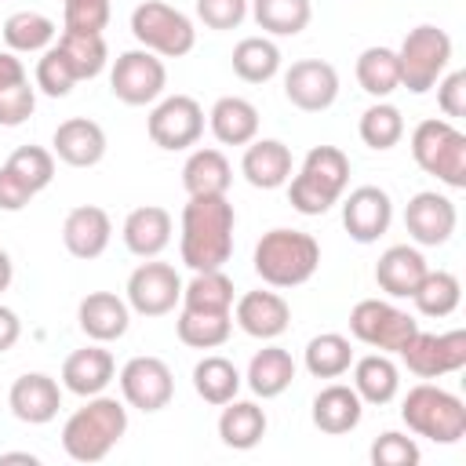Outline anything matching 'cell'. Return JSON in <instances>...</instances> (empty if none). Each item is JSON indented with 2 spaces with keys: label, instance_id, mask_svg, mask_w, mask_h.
I'll list each match as a JSON object with an SVG mask.
<instances>
[{
  "label": "cell",
  "instance_id": "6da1fadb",
  "mask_svg": "<svg viewBox=\"0 0 466 466\" xmlns=\"http://www.w3.org/2000/svg\"><path fill=\"white\" fill-rule=\"evenodd\" d=\"M233 229H237V211L226 197H189V204L182 208V237H178L182 262L193 273L222 269L233 255Z\"/></svg>",
  "mask_w": 466,
  "mask_h": 466
},
{
  "label": "cell",
  "instance_id": "7a4b0ae2",
  "mask_svg": "<svg viewBox=\"0 0 466 466\" xmlns=\"http://www.w3.org/2000/svg\"><path fill=\"white\" fill-rule=\"evenodd\" d=\"M127 433V408L116 397L95 393L84 397V408H76L62 426V448L73 462H102L120 437Z\"/></svg>",
  "mask_w": 466,
  "mask_h": 466
},
{
  "label": "cell",
  "instance_id": "3957f363",
  "mask_svg": "<svg viewBox=\"0 0 466 466\" xmlns=\"http://www.w3.org/2000/svg\"><path fill=\"white\" fill-rule=\"evenodd\" d=\"M350 186V157L339 146H313L295 178H288V200L299 215L331 211Z\"/></svg>",
  "mask_w": 466,
  "mask_h": 466
},
{
  "label": "cell",
  "instance_id": "277c9868",
  "mask_svg": "<svg viewBox=\"0 0 466 466\" xmlns=\"http://www.w3.org/2000/svg\"><path fill=\"white\" fill-rule=\"evenodd\" d=\"M251 262H255V273L262 277V284H269V288H299L317 273L320 244L302 229L277 226V229L262 233V240L255 244V258Z\"/></svg>",
  "mask_w": 466,
  "mask_h": 466
},
{
  "label": "cell",
  "instance_id": "5b68a950",
  "mask_svg": "<svg viewBox=\"0 0 466 466\" xmlns=\"http://www.w3.org/2000/svg\"><path fill=\"white\" fill-rule=\"evenodd\" d=\"M400 419L411 433L433 444H459L466 437V404L444 386L419 382L400 400Z\"/></svg>",
  "mask_w": 466,
  "mask_h": 466
},
{
  "label": "cell",
  "instance_id": "8992f818",
  "mask_svg": "<svg viewBox=\"0 0 466 466\" xmlns=\"http://www.w3.org/2000/svg\"><path fill=\"white\" fill-rule=\"evenodd\" d=\"M411 157L448 189H466V135L451 120H419L411 131Z\"/></svg>",
  "mask_w": 466,
  "mask_h": 466
},
{
  "label": "cell",
  "instance_id": "52a82bcc",
  "mask_svg": "<svg viewBox=\"0 0 466 466\" xmlns=\"http://www.w3.org/2000/svg\"><path fill=\"white\" fill-rule=\"evenodd\" d=\"M131 33L146 51H153L160 58H182L197 47L193 18L164 0H142L131 11Z\"/></svg>",
  "mask_w": 466,
  "mask_h": 466
},
{
  "label": "cell",
  "instance_id": "ba28073f",
  "mask_svg": "<svg viewBox=\"0 0 466 466\" xmlns=\"http://www.w3.org/2000/svg\"><path fill=\"white\" fill-rule=\"evenodd\" d=\"M451 62V36L437 25H415L397 47V66H400V87L411 95H426L448 69Z\"/></svg>",
  "mask_w": 466,
  "mask_h": 466
},
{
  "label": "cell",
  "instance_id": "9c48e42d",
  "mask_svg": "<svg viewBox=\"0 0 466 466\" xmlns=\"http://www.w3.org/2000/svg\"><path fill=\"white\" fill-rule=\"evenodd\" d=\"M419 331V320L397 309L386 299H360L350 309V335L379 353H400L404 342Z\"/></svg>",
  "mask_w": 466,
  "mask_h": 466
},
{
  "label": "cell",
  "instance_id": "30bf717a",
  "mask_svg": "<svg viewBox=\"0 0 466 466\" xmlns=\"http://www.w3.org/2000/svg\"><path fill=\"white\" fill-rule=\"evenodd\" d=\"M404 360V368L415 379H441V375H455L466 368V331L451 328V331H415L404 350L397 353Z\"/></svg>",
  "mask_w": 466,
  "mask_h": 466
},
{
  "label": "cell",
  "instance_id": "8fae6325",
  "mask_svg": "<svg viewBox=\"0 0 466 466\" xmlns=\"http://www.w3.org/2000/svg\"><path fill=\"white\" fill-rule=\"evenodd\" d=\"M167 87V69L160 62V55L146 51V47H131L124 55H116L113 69H109V91L113 98H120L124 106H153Z\"/></svg>",
  "mask_w": 466,
  "mask_h": 466
},
{
  "label": "cell",
  "instance_id": "7c38bea8",
  "mask_svg": "<svg viewBox=\"0 0 466 466\" xmlns=\"http://www.w3.org/2000/svg\"><path fill=\"white\" fill-rule=\"evenodd\" d=\"M146 131L153 138V146L167 149V153H178V149H189L200 142L204 135V109L193 95H167V98H157V106L149 109L146 116Z\"/></svg>",
  "mask_w": 466,
  "mask_h": 466
},
{
  "label": "cell",
  "instance_id": "4fadbf2b",
  "mask_svg": "<svg viewBox=\"0 0 466 466\" xmlns=\"http://www.w3.org/2000/svg\"><path fill=\"white\" fill-rule=\"evenodd\" d=\"M127 306L138 317H164L182 302V277L175 273L171 262L146 258L142 266L131 269L127 277Z\"/></svg>",
  "mask_w": 466,
  "mask_h": 466
},
{
  "label": "cell",
  "instance_id": "5bb4252c",
  "mask_svg": "<svg viewBox=\"0 0 466 466\" xmlns=\"http://www.w3.org/2000/svg\"><path fill=\"white\" fill-rule=\"evenodd\" d=\"M120 393L131 408L153 415L160 408L171 404L175 397V375L167 368V360L160 357H131L124 368H120Z\"/></svg>",
  "mask_w": 466,
  "mask_h": 466
},
{
  "label": "cell",
  "instance_id": "9a60e30c",
  "mask_svg": "<svg viewBox=\"0 0 466 466\" xmlns=\"http://www.w3.org/2000/svg\"><path fill=\"white\" fill-rule=\"evenodd\" d=\"M284 98L302 113H324L339 98V73L324 58H299L284 73Z\"/></svg>",
  "mask_w": 466,
  "mask_h": 466
},
{
  "label": "cell",
  "instance_id": "2e32d148",
  "mask_svg": "<svg viewBox=\"0 0 466 466\" xmlns=\"http://www.w3.org/2000/svg\"><path fill=\"white\" fill-rule=\"evenodd\" d=\"M459 222V211L451 204V197L437 193V189H422L404 204V229L419 248H441L451 240Z\"/></svg>",
  "mask_w": 466,
  "mask_h": 466
},
{
  "label": "cell",
  "instance_id": "e0dca14e",
  "mask_svg": "<svg viewBox=\"0 0 466 466\" xmlns=\"http://www.w3.org/2000/svg\"><path fill=\"white\" fill-rule=\"evenodd\" d=\"M233 324L258 342H273L291 328V306L277 291H244L233 302Z\"/></svg>",
  "mask_w": 466,
  "mask_h": 466
},
{
  "label": "cell",
  "instance_id": "ac0fdd59",
  "mask_svg": "<svg viewBox=\"0 0 466 466\" xmlns=\"http://www.w3.org/2000/svg\"><path fill=\"white\" fill-rule=\"evenodd\" d=\"M393 222V200L382 186H357L342 200V226L357 244H375Z\"/></svg>",
  "mask_w": 466,
  "mask_h": 466
},
{
  "label": "cell",
  "instance_id": "d6986e66",
  "mask_svg": "<svg viewBox=\"0 0 466 466\" xmlns=\"http://www.w3.org/2000/svg\"><path fill=\"white\" fill-rule=\"evenodd\" d=\"M7 408L18 422H29V426H44L58 415L62 408V386L47 375V371H25L11 382L7 390Z\"/></svg>",
  "mask_w": 466,
  "mask_h": 466
},
{
  "label": "cell",
  "instance_id": "ffe728a7",
  "mask_svg": "<svg viewBox=\"0 0 466 466\" xmlns=\"http://www.w3.org/2000/svg\"><path fill=\"white\" fill-rule=\"evenodd\" d=\"M76 324L91 342H116L131 328V306L127 299L113 291H87L76 306Z\"/></svg>",
  "mask_w": 466,
  "mask_h": 466
},
{
  "label": "cell",
  "instance_id": "44dd1931",
  "mask_svg": "<svg viewBox=\"0 0 466 466\" xmlns=\"http://www.w3.org/2000/svg\"><path fill=\"white\" fill-rule=\"evenodd\" d=\"M106 131L91 116H69L51 135V153L69 167H95L106 157Z\"/></svg>",
  "mask_w": 466,
  "mask_h": 466
},
{
  "label": "cell",
  "instance_id": "7402d4cb",
  "mask_svg": "<svg viewBox=\"0 0 466 466\" xmlns=\"http://www.w3.org/2000/svg\"><path fill=\"white\" fill-rule=\"evenodd\" d=\"M113 240V222L106 215V208L98 204H80L66 215L62 222V244L73 258H98Z\"/></svg>",
  "mask_w": 466,
  "mask_h": 466
},
{
  "label": "cell",
  "instance_id": "603a6c76",
  "mask_svg": "<svg viewBox=\"0 0 466 466\" xmlns=\"http://www.w3.org/2000/svg\"><path fill=\"white\" fill-rule=\"evenodd\" d=\"M116 375V360L102 342L80 346L62 360V386L76 397H95L102 393Z\"/></svg>",
  "mask_w": 466,
  "mask_h": 466
},
{
  "label": "cell",
  "instance_id": "cb8c5ba5",
  "mask_svg": "<svg viewBox=\"0 0 466 466\" xmlns=\"http://www.w3.org/2000/svg\"><path fill=\"white\" fill-rule=\"evenodd\" d=\"M240 175L255 189H280L291 178V149L280 138H251L240 157Z\"/></svg>",
  "mask_w": 466,
  "mask_h": 466
},
{
  "label": "cell",
  "instance_id": "d4e9b609",
  "mask_svg": "<svg viewBox=\"0 0 466 466\" xmlns=\"http://www.w3.org/2000/svg\"><path fill=\"white\" fill-rule=\"evenodd\" d=\"M124 248L138 258H157L167 244H171V211L160 204H142L135 211H127L124 226H120Z\"/></svg>",
  "mask_w": 466,
  "mask_h": 466
},
{
  "label": "cell",
  "instance_id": "484cf974",
  "mask_svg": "<svg viewBox=\"0 0 466 466\" xmlns=\"http://www.w3.org/2000/svg\"><path fill=\"white\" fill-rule=\"evenodd\" d=\"M426 255L411 244H393L379 255L375 262V284L390 295V299H411L419 280L426 277Z\"/></svg>",
  "mask_w": 466,
  "mask_h": 466
},
{
  "label": "cell",
  "instance_id": "4316f807",
  "mask_svg": "<svg viewBox=\"0 0 466 466\" xmlns=\"http://www.w3.org/2000/svg\"><path fill=\"white\" fill-rule=\"evenodd\" d=\"M313 426L320 430V433H328V437H342V433H350V430H357L360 426V415H364V400L357 397V390L353 386H346V382H331V386H324L317 397H313Z\"/></svg>",
  "mask_w": 466,
  "mask_h": 466
},
{
  "label": "cell",
  "instance_id": "83f0119b",
  "mask_svg": "<svg viewBox=\"0 0 466 466\" xmlns=\"http://www.w3.org/2000/svg\"><path fill=\"white\" fill-rule=\"evenodd\" d=\"M208 127L222 146H248L258 138V109L240 95H222L208 113Z\"/></svg>",
  "mask_w": 466,
  "mask_h": 466
},
{
  "label": "cell",
  "instance_id": "f1b7e54d",
  "mask_svg": "<svg viewBox=\"0 0 466 466\" xmlns=\"http://www.w3.org/2000/svg\"><path fill=\"white\" fill-rule=\"evenodd\" d=\"M233 182V167L222 149H193L182 164V186L189 197H226Z\"/></svg>",
  "mask_w": 466,
  "mask_h": 466
},
{
  "label": "cell",
  "instance_id": "f546056e",
  "mask_svg": "<svg viewBox=\"0 0 466 466\" xmlns=\"http://www.w3.org/2000/svg\"><path fill=\"white\" fill-rule=\"evenodd\" d=\"M248 390L262 400L280 397L291 382H295V360L284 346H262L251 360H248V375H244Z\"/></svg>",
  "mask_w": 466,
  "mask_h": 466
},
{
  "label": "cell",
  "instance_id": "4dcf8cb0",
  "mask_svg": "<svg viewBox=\"0 0 466 466\" xmlns=\"http://www.w3.org/2000/svg\"><path fill=\"white\" fill-rule=\"evenodd\" d=\"M353 368V390L364 404H390L400 390V368L390 360V353H368L350 364Z\"/></svg>",
  "mask_w": 466,
  "mask_h": 466
},
{
  "label": "cell",
  "instance_id": "1f68e13d",
  "mask_svg": "<svg viewBox=\"0 0 466 466\" xmlns=\"http://www.w3.org/2000/svg\"><path fill=\"white\" fill-rule=\"evenodd\" d=\"M266 411L255 400H226L222 415H218V437L226 448L233 451H251L262 437H266Z\"/></svg>",
  "mask_w": 466,
  "mask_h": 466
},
{
  "label": "cell",
  "instance_id": "d6a6232c",
  "mask_svg": "<svg viewBox=\"0 0 466 466\" xmlns=\"http://www.w3.org/2000/svg\"><path fill=\"white\" fill-rule=\"evenodd\" d=\"M240 382H244V375L237 371V364L229 357L208 353L204 360L193 364V390H197V397L204 404L222 408L226 400H233L240 393Z\"/></svg>",
  "mask_w": 466,
  "mask_h": 466
},
{
  "label": "cell",
  "instance_id": "836d02e7",
  "mask_svg": "<svg viewBox=\"0 0 466 466\" xmlns=\"http://www.w3.org/2000/svg\"><path fill=\"white\" fill-rule=\"evenodd\" d=\"M233 73L244 84H266L280 73V47L269 36H244L233 47Z\"/></svg>",
  "mask_w": 466,
  "mask_h": 466
},
{
  "label": "cell",
  "instance_id": "e575fe53",
  "mask_svg": "<svg viewBox=\"0 0 466 466\" xmlns=\"http://www.w3.org/2000/svg\"><path fill=\"white\" fill-rule=\"evenodd\" d=\"M178 342L189 350H218L233 331V313H204V309H178L175 320Z\"/></svg>",
  "mask_w": 466,
  "mask_h": 466
},
{
  "label": "cell",
  "instance_id": "d590c367",
  "mask_svg": "<svg viewBox=\"0 0 466 466\" xmlns=\"http://www.w3.org/2000/svg\"><path fill=\"white\" fill-rule=\"evenodd\" d=\"M302 364L313 379H339L350 371L353 364V346L346 335L339 331H320L306 342V353H302Z\"/></svg>",
  "mask_w": 466,
  "mask_h": 466
},
{
  "label": "cell",
  "instance_id": "8d00e7d4",
  "mask_svg": "<svg viewBox=\"0 0 466 466\" xmlns=\"http://www.w3.org/2000/svg\"><path fill=\"white\" fill-rule=\"evenodd\" d=\"M55 36H58L55 22L40 11H15L4 22V44L15 55H40L55 44Z\"/></svg>",
  "mask_w": 466,
  "mask_h": 466
},
{
  "label": "cell",
  "instance_id": "74e56055",
  "mask_svg": "<svg viewBox=\"0 0 466 466\" xmlns=\"http://www.w3.org/2000/svg\"><path fill=\"white\" fill-rule=\"evenodd\" d=\"M248 11L255 15L258 29L269 36H299L313 18L309 0H251Z\"/></svg>",
  "mask_w": 466,
  "mask_h": 466
},
{
  "label": "cell",
  "instance_id": "f35d334b",
  "mask_svg": "<svg viewBox=\"0 0 466 466\" xmlns=\"http://www.w3.org/2000/svg\"><path fill=\"white\" fill-rule=\"evenodd\" d=\"M357 84L371 95V98H390L400 87V66H397V51L393 47H364L357 58Z\"/></svg>",
  "mask_w": 466,
  "mask_h": 466
},
{
  "label": "cell",
  "instance_id": "ab89813d",
  "mask_svg": "<svg viewBox=\"0 0 466 466\" xmlns=\"http://www.w3.org/2000/svg\"><path fill=\"white\" fill-rule=\"evenodd\" d=\"M411 302H415V309L422 317H451L459 309V302H462V284L448 269H426V277L419 280Z\"/></svg>",
  "mask_w": 466,
  "mask_h": 466
},
{
  "label": "cell",
  "instance_id": "60d3db41",
  "mask_svg": "<svg viewBox=\"0 0 466 466\" xmlns=\"http://www.w3.org/2000/svg\"><path fill=\"white\" fill-rule=\"evenodd\" d=\"M182 306L204 313H233V280L222 269H200L182 284Z\"/></svg>",
  "mask_w": 466,
  "mask_h": 466
},
{
  "label": "cell",
  "instance_id": "b9f144b4",
  "mask_svg": "<svg viewBox=\"0 0 466 466\" xmlns=\"http://www.w3.org/2000/svg\"><path fill=\"white\" fill-rule=\"evenodd\" d=\"M58 51L73 66L76 80H95L106 69V62H109V47H106V36L102 33H66L62 29Z\"/></svg>",
  "mask_w": 466,
  "mask_h": 466
},
{
  "label": "cell",
  "instance_id": "7bdbcfd3",
  "mask_svg": "<svg viewBox=\"0 0 466 466\" xmlns=\"http://www.w3.org/2000/svg\"><path fill=\"white\" fill-rule=\"evenodd\" d=\"M357 131H360V142H364L368 149L386 153V149H393V146L404 138V116H400V109H397L393 102L379 98L375 106H368V109L360 113Z\"/></svg>",
  "mask_w": 466,
  "mask_h": 466
},
{
  "label": "cell",
  "instance_id": "ee69618b",
  "mask_svg": "<svg viewBox=\"0 0 466 466\" xmlns=\"http://www.w3.org/2000/svg\"><path fill=\"white\" fill-rule=\"evenodd\" d=\"M7 167H11L33 193H40V189H47L51 178H55V153L44 149V146H18V149L7 157Z\"/></svg>",
  "mask_w": 466,
  "mask_h": 466
},
{
  "label": "cell",
  "instance_id": "f6af8a7d",
  "mask_svg": "<svg viewBox=\"0 0 466 466\" xmlns=\"http://www.w3.org/2000/svg\"><path fill=\"white\" fill-rule=\"evenodd\" d=\"M36 87L47 95V98H66L80 80H76V73H73V66L66 62V55L58 51V44H51L47 51H40V58H36Z\"/></svg>",
  "mask_w": 466,
  "mask_h": 466
},
{
  "label": "cell",
  "instance_id": "bcb514c9",
  "mask_svg": "<svg viewBox=\"0 0 466 466\" xmlns=\"http://www.w3.org/2000/svg\"><path fill=\"white\" fill-rule=\"evenodd\" d=\"M368 455H371V462H375V466H419V459H422V451H419L415 437L397 433V430L379 433Z\"/></svg>",
  "mask_w": 466,
  "mask_h": 466
},
{
  "label": "cell",
  "instance_id": "7dc6e473",
  "mask_svg": "<svg viewBox=\"0 0 466 466\" xmlns=\"http://www.w3.org/2000/svg\"><path fill=\"white\" fill-rule=\"evenodd\" d=\"M109 25V0H62L66 33H102Z\"/></svg>",
  "mask_w": 466,
  "mask_h": 466
},
{
  "label": "cell",
  "instance_id": "c3c4849f",
  "mask_svg": "<svg viewBox=\"0 0 466 466\" xmlns=\"http://www.w3.org/2000/svg\"><path fill=\"white\" fill-rule=\"evenodd\" d=\"M36 109V87H29V80L0 87V127H18L33 116Z\"/></svg>",
  "mask_w": 466,
  "mask_h": 466
},
{
  "label": "cell",
  "instance_id": "681fc988",
  "mask_svg": "<svg viewBox=\"0 0 466 466\" xmlns=\"http://www.w3.org/2000/svg\"><path fill=\"white\" fill-rule=\"evenodd\" d=\"M248 7H251V0H197V18L208 29L226 33L248 18Z\"/></svg>",
  "mask_w": 466,
  "mask_h": 466
},
{
  "label": "cell",
  "instance_id": "f907efd6",
  "mask_svg": "<svg viewBox=\"0 0 466 466\" xmlns=\"http://www.w3.org/2000/svg\"><path fill=\"white\" fill-rule=\"evenodd\" d=\"M433 87H437V106H441V113H444L448 120L466 116V73H462V69L444 73Z\"/></svg>",
  "mask_w": 466,
  "mask_h": 466
},
{
  "label": "cell",
  "instance_id": "816d5d0a",
  "mask_svg": "<svg viewBox=\"0 0 466 466\" xmlns=\"http://www.w3.org/2000/svg\"><path fill=\"white\" fill-rule=\"evenodd\" d=\"M33 197H36V193L4 164V167H0V211H22Z\"/></svg>",
  "mask_w": 466,
  "mask_h": 466
},
{
  "label": "cell",
  "instance_id": "f5cc1de1",
  "mask_svg": "<svg viewBox=\"0 0 466 466\" xmlns=\"http://www.w3.org/2000/svg\"><path fill=\"white\" fill-rule=\"evenodd\" d=\"M18 339H22V320H18V313L7 309V306H0V353H7Z\"/></svg>",
  "mask_w": 466,
  "mask_h": 466
},
{
  "label": "cell",
  "instance_id": "db71d44e",
  "mask_svg": "<svg viewBox=\"0 0 466 466\" xmlns=\"http://www.w3.org/2000/svg\"><path fill=\"white\" fill-rule=\"evenodd\" d=\"M22 80H29V76H25V66H22V58H18L15 51H0V87L22 84Z\"/></svg>",
  "mask_w": 466,
  "mask_h": 466
},
{
  "label": "cell",
  "instance_id": "11a10c76",
  "mask_svg": "<svg viewBox=\"0 0 466 466\" xmlns=\"http://www.w3.org/2000/svg\"><path fill=\"white\" fill-rule=\"evenodd\" d=\"M11 280H15V266H11V255L0 248V291H7Z\"/></svg>",
  "mask_w": 466,
  "mask_h": 466
},
{
  "label": "cell",
  "instance_id": "9f6ffc18",
  "mask_svg": "<svg viewBox=\"0 0 466 466\" xmlns=\"http://www.w3.org/2000/svg\"><path fill=\"white\" fill-rule=\"evenodd\" d=\"M0 462H29V466H36V455L33 451H7V455H0Z\"/></svg>",
  "mask_w": 466,
  "mask_h": 466
}]
</instances>
